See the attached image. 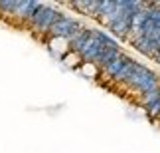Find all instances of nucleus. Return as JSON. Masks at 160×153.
Listing matches in <instances>:
<instances>
[{
  "label": "nucleus",
  "mask_w": 160,
  "mask_h": 153,
  "mask_svg": "<svg viewBox=\"0 0 160 153\" xmlns=\"http://www.w3.org/2000/svg\"><path fill=\"white\" fill-rule=\"evenodd\" d=\"M50 50L53 54H59V56L63 58L65 54L69 52V38H65V36H53L50 40Z\"/></svg>",
  "instance_id": "f257e3e1"
},
{
  "label": "nucleus",
  "mask_w": 160,
  "mask_h": 153,
  "mask_svg": "<svg viewBox=\"0 0 160 153\" xmlns=\"http://www.w3.org/2000/svg\"><path fill=\"white\" fill-rule=\"evenodd\" d=\"M79 72H81L85 78H91V79H95L99 76V68H97V64H93V62H83L79 66Z\"/></svg>",
  "instance_id": "7ed1b4c3"
},
{
  "label": "nucleus",
  "mask_w": 160,
  "mask_h": 153,
  "mask_svg": "<svg viewBox=\"0 0 160 153\" xmlns=\"http://www.w3.org/2000/svg\"><path fill=\"white\" fill-rule=\"evenodd\" d=\"M61 62H63L67 68H79V66L83 64V56H81L79 50H69L63 58H61Z\"/></svg>",
  "instance_id": "f03ea898"
}]
</instances>
